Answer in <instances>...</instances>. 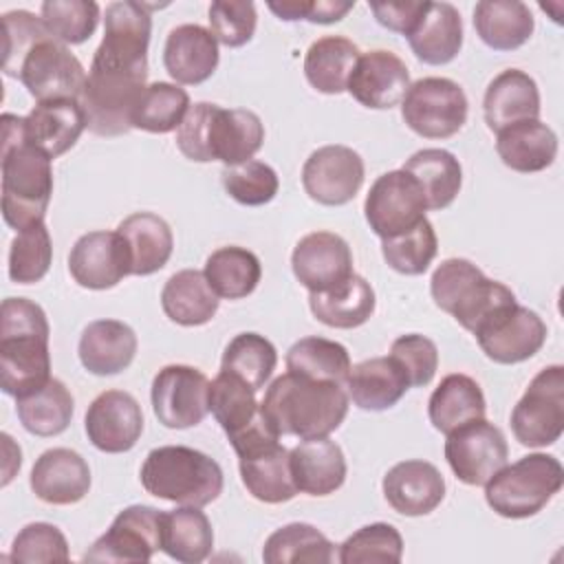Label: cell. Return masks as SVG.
Listing matches in <instances>:
<instances>
[{
    "mask_svg": "<svg viewBox=\"0 0 564 564\" xmlns=\"http://www.w3.org/2000/svg\"><path fill=\"white\" fill-rule=\"evenodd\" d=\"M410 88V70L405 62L386 48L359 55L346 90L366 108L390 110L401 104Z\"/></svg>",
    "mask_w": 564,
    "mask_h": 564,
    "instance_id": "cell-22",
    "label": "cell"
},
{
    "mask_svg": "<svg viewBox=\"0 0 564 564\" xmlns=\"http://www.w3.org/2000/svg\"><path fill=\"white\" fill-rule=\"evenodd\" d=\"M355 2H339V0H313L308 11V22L313 24H333L339 22Z\"/></svg>",
    "mask_w": 564,
    "mask_h": 564,
    "instance_id": "cell-58",
    "label": "cell"
},
{
    "mask_svg": "<svg viewBox=\"0 0 564 564\" xmlns=\"http://www.w3.org/2000/svg\"><path fill=\"white\" fill-rule=\"evenodd\" d=\"M86 130V112L79 99H51L24 117V137L51 159L68 152Z\"/></svg>",
    "mask_w": 564,
    "mask_h": 564,
    "instance_id": "cell-27",
    "label": "cell"
},
{
    "mask_svg": "<svg viewBox=\"0 0 564 564\" xmlns=\"http://www.w3.org/2000/svg\"><path fill=\"white\" fill-rule=\"evenodd\" d=\"M2 70L18 77L37 101L79 99L88 77L70 48L51 33L33 40L22 55Z\"/></svg>",
    "mask_w": 564,
    "mask_h": 564,
    "instance_id": "cell-10",
    "label": "cell"
},
{
    "mask_svg": "<svg viewBox=\"0 0 564 564\" xmlns=\"http://www.w3.org/2000/svg\"><path fill=\"white\" fill-rule=\"evenodd\" d=\"M403 557V538L388 522H372L348 535L337 560L341 564H397Z\"/></svg>",
    "mask_w": 564,
    "mask_h": 564,
    "instance_id": "cell-49",
    "label": "cell"
},
{
    "mask_svg": "<svg viewBox=\"0 0 564 564\" xmlns=\"http://www.w3.org/2000/svg\"><path fill=\"white\" fill-rule=\"evenodd\" d=\"M77 352L90 375H119L137 355V335L119 319H95L82 330Z\"/></svg>",
    "mask_w": 564,
    "mask_h": 564,
    "instance_id": "cell-28",
    "label": "cell"
},
{
    "mask_svg": "<svg viewBox=\"0 0 564 564\" xmlns=\"http://www.w3.org/2000/svg\"><path fill=\"white\" fill-rule=\"evenodd\" d=\"M480 350L496 364H520L531 359L546 341L542 317L518 302L496 313L474 333Z\"/></svg>",
    "mask_w": 564,
    "mask_h": 564,
    "instance_id": "cell-18",
    "label": "cell"
},
{
    "mask_svg": "<svg viewBox=\"0 0 564 564\" xmlns=\"http://www.w3.org/2000/svg\"><path fill=\"white\" fill-rule=\"evenodd\" d=\"M218 42L200 24H181L170 31L163 48V64L178 84H203L218 66Z\"/></svg>",
    "mask_w": 564,
    "mask_h": 564,
    "instance_id": "cell-25",
    "label": "cell"
},
{
    "mask_svg": "<svg viewBox=\"0 0 564 564\" xmlns=\"http://www.w3.org/2000/svg\"><path fill=\"white\" fill-rule=\"evenodd\" d=\"M262 560L267 564H330L335 560V544L313 524L291 522L267 538Z\"/></svg>",
    "mask_w": 564,
    "mask_h": 564,
    "instance_id": "cell-44",
    "label": "cell"
},
{
    "mask_svg": "<svg viewBox=\"0 0 564 564\" xmlns=\"http://www.w3.org/2000/svg\"><path fill=\"white\" fill-rule=\"evenodd\" d=\"M370 11L375 13V20L394 33H401L408 37L416 22L421 20L427 2L423 0H401V2H370Z\"/></svg>",
    "mask_w": 564,
    "mask_h": 564,
    "instance_id": "cell-57",
    "label": "cell"
},
{
    "mask_svg": "<svg viewBox=\"0 0 564 564\" xmlns=\"http://www.w3.org/2000/svg\"><path fill=\"white\" fill-rule=\"evenodd\" d=\"M562 485V463L551 454L535 452L498 469L485 482V500L498 516L520 520L542 511Z\"/></svg>",
    "mask_w": 564,
    "mask_h": 564,
    "instance_id": "cell-8",
    "label": "cell"
},
{
    "mask_svg": "<svg viewBox=\"0 0 564 564\" xmlns=\"http://www.w3.org/2000/svg\"><path fill=\"white\" fill-rule=\"evenodd\" d=\"M51 161L26 141L24 117L2 115V218L15 231L44 220L53 194Z\"/></svg>",
    "mask_w": 564,
    "mask_h": 564,
    "instance_id": "cell-3",
    "label": "cell"
},
{
    "mask_svg": "<svg viewBox=\"0 0 564 564\" xmlns=\"http://www.w3.org/2000/svg\"><path fill=\"white\" fill-rule=\"evenodd\" d=\"M496 134V152L513 172H542L557 156V134L540 119L507 126Z\"/></svg>",
    "mask_w": 564,
    "mask_h": 564,
    "instance_id": "cell-33",
    "label": "cell"
},
{
    "mask_svg": "<svg viewBox=\"0 0 564 564\" xmlns=\"http://www.w3.org/2000/svg\"><path fill=\"white\" fill-rule=\"evenodd\" d=\"M359 55L361 53L352 40L344 35H324L315 40L304 55L306 82L324 95L344 93Z\"/></svg>",
    "mask_w": 564,
    "mask_h": 564,
    "instance_id": "cell-39",
    "label": "cell"
},
{
    "mask_svg": "<svg viewBox=\"0 0 564 564\" xmlns=\"http://www.w3.org/2000/svg\"><path fill=\"white\" fill-rule=\"evenodd\" d=\"M438 240L432 223L425 218L412 231L381 240V253L390 269L403 275H421L432 264Z\"/></svg>",
    "mask_w": 564,
    "mask_h": 564,
    "instance_id": "cell-51",
    "label": "cell"
},
{
    "mask_svg": "<svg viewBox=\"0 0 564 564\" xmlns=\"http://www.w3.org/2000/svg\"><path fill=\"white\" fill-rule=\"evenodd\" d=\"M148 62L93 55L79 104L86 128L99 137H119L132 128V112L145 90Z\"/></svg>",
    "mask_w": 564,
    "mask_h": 564,
    "instance_id": "cell-5",
    "label": "cell"
},
{
    "mask_svg": "<svg viewBox=\"0 0 564 564\" xmlns=\"http://www.w3.org/2000/svg\"><path fill=\"white\" fill-rule=\"evenodd\" d=\"M205 278L223 300H242L251 295L262 278L258 256L245 247H220L205 262Z\"/></svg>",
    "mask_w": 564,
    "mask_h": 564,
    "instance_id": "cell-43",
    "label": "cell"
},
{
    "mask_svg": "<svg viewBox=\"0 0 564 564\" xmlns=\"http://www.w3.org/2000/svg\"><path fill=\"white\" fill-rule=\"evenodd\" d=\"M229 443L238 454L242 485L256 500L280 505L295 498L297 487L291 474L289 449L280 443V434L267 419L238 432Z\"/></svg>",
    "mask_w": 564,
    "mask_h": 564,
    "instance_id": "cell-9",
    "label": "cell"
},
{
    "mask_svg": "<svg viewBox=\"0 0 564 564\" xmlns=\"http://www.w3.org/2000/svg\"><path fill=\"white\" fill-rule=\"evenodd\" d=\"M485 412L487 403L478 381L460 372L441 379L427 403L430 421L443 434H449L469 421L485 419Z\"/></svg>",
    "mask_w": 564,
    "mask_h": 564,
    "instance_id": "cell-37",
    "label": "cell"
},
{
    "mask_svg": "<svg viewBox=\"0 0 564 564\" xmlns=\"http://www.w3.org/2000/svg\"><path fill=\"white\" fill-rule=\"evenodd\" d=\"M286 370L319 379V381H335L346 386L348 372L352 368L350 355L346 346L326 337H302L286 350Z\"/></svg>",
    "mask_w": 564,
    "mask_h": 564,
    "instance_id": "cell-45",
    "label": "cell"
},
{
    "mask_svg": "<svg viewBox=\"0 0 564 564\" xmlns=\"http://www.w3.org/2000/svg\"><path fill=\"white\" fill-rule=\"evenodd\" d=\"M99 4L93 0H46L40 15L48 33L62 44H84L99 24Z\"/></svg>",
    "mask_w": 564,
    "mask_h": 564,
    "instance_id": "cell-52",
    "label": "cell"
},
{
    "mask_svg": "<svg viewBox=\"0 0 564 564\" xmlns=\"http://www.w3.org/2000/svg\"><path fill=\"white\" fill-rule=\"evenodd\" d=\"M262 141L264 126L253 110L223 108L209 101L189 106L176 130V148L183 156L196 163L223 161L225 167L251 161Z\"/></svg>",
    "mask_w": 564,
    "mask_h": 564,
    "instance_id": "cell-4",
    "label": "cell"
},
{
    "mask_svg": "<svg viewBox=\"0 0 564 564\" xmlns=\"http://www.w3.org/2000/svg\"><path fill=\"white\" fill-rule=\"evenodd\" d=\"M289 458L297 491L308 496L335 494L346 480L344 452L328 436L297 443L293 449H289Z\"/></svg>",
    "mask_w": 564,
    "mask_h": 564,
    "instance_id": "cell-29",
    "label": "cell"
},
{
    "mask_svg": "<svg viewBox=\"0 0 564 564\" xmlns=\"http://www.w3.org/2000/svg\"><path fill=\"white\" fill-rule=\"evenodd\" d=\"M425 196L414 176L405 170L381 174L368 189L364 214L372 234L381 240L412 231L425 220Z\"/></svg>",
    "mask_w": 564,
    "mask_h": 564,
    "instance_id": "cell-13",
    "label": "cell"
},
{
    "mask_svg": "<svg viewBox=\"0 0 564 564\" xmlns=\"http://www.w3.org/2000/svg\"><path fill=\"white\" fill-rule=\"evenodd\" d=\"M348 401L346 386L286 370L271 381L260 410L280 436L308 441L335 432L348 414Z\"/></svg>",
    "mask_w": 564,
    "mask_h": 564,
    "instance_id": "cell-1",
    "label": "cell"
},
{
    "mask_svg": "<svg viewBox=\"0 0 564 564\" xmlns=\"http://www.w3.org/2000/svg\"><path fill=\"white\" fill-rule=\"evenodd\" d=\"M141 485L148 494L185 507H205L223 491L220 465L185 445L154 447L141 465Z\"/></svg>",
    "mask_w": 564,
    "mask_h": 564,
    "instance_id": "cell-6",
    "label": "cell"
},
{
    "mask_svg": "<svg viewBox=\"0 0 564 564\" xmlns=\"http://www.w3.org/2000/svg\"><path fill=\"white\" fill-rule=\"evenodd\" d=\"M364 176V159L348 145L317 148L302 167L304 192L328 207L350 203L361 189Z\"/></svg>",
    "mask_w": 564,
    "mask_h": 564,
    "instance_id": "cell-17",
    "label": "cell"
},
{
    "mask_svg": "<svg viewBox=\"0 0 564 564\" xmlns=\"http://www.w3.org/2000/svg\"><path fill=\"white\" fill-rule=\"evenodd\" d=\"M209 379L194 366L172 364L152 379V410L161 425L185 430L198 425L209 412Z\"/></svg>",
    "mask_w": 564,
    "mask_h": 564,
    "instance_id": "cell-15",
    "label": "cell"
},
{
    "mask_svg": "<svg viewBox=\"0 0 564 564\" xmlns=\"http://www.w3.org/2000/svg\"><path fill=\"white\" fill-rule=\"evenodd\" d=\"M313 0H282V2H269V9L284 22L295 20H308Z\"/></svg>",
    "mask_w": 564,
    "mask_h": 564,
    "instance_id": "cell-59",
    "label": "cell"
},
{
    "mask_svg": "<svg viewBox=\"0 0 564 564\" xmlns=\"http://www.w3.org/2000/svg\"><path fill=\"white\" fill-rule=\"evenodd\" d=\"M348 399L361 410L381 412L401 401L410 390L403 368L388 357H370L350 368L346 379Z\"/></svg>",
    "mask_w": 564,
    "mask_h": 564,
    "instance_id": "cell-32",
    "label": "cell"
},
{
    "mask_svg": "<svg viewBox=\"0 0 564 564\" xmlns=\"http://www.w3.org/2000/svg\"><path fill=\"white\" fill-rule=\"evenodd\" d=\"M73 410V394L55 377H51L44 388L15 399V412L22 427L35 436L62 434L70 425Z\"/></svg>",
    "mask_w": 564,
    "mask_h": 564,
    "instance_id": "cell-42",
    "label": "cell"
},
{
    "mask_svg": "<svg viewBox=\"0 0 564 564\" xmlns=\"http://www.w3.org/2000/svg\"><path fill=\"white\" fill-rule=\"evenodd\" d=\"M209 412L227 436L245 430L260 416L256 390L234 372L220 370L209 383Z\"/></svg>",
    "mask_w": 564,
    "mask_h": 564,
    "instance_id": "cell-46",
    "label": "cell"
},
{
    "mask_svg": "<svg viewBox=\"0 0 564 564\" xmlns=\"http://www.w3.org/2000/svg\"><path fill=\"white\" fill-rule=\"evenodd\" d=\"M474 29L494 51H516L529 42L535 22L520 0H480L474 7Z\"/></svg>",
    "mask_w": 564,
    "mask_h": 564,
    "instance_id": "cell-36",
    "label": "cell"
},
{
    "mask_svg": "<svg viewBox=\"0 0 564 564\" xmlns=\"http://www.w3.org/2000/svg\"><path fill=\"white\" fill-rule=\"evenodd\" d=\"M511 430L524 447L553 445L564 432V368H542L511 412Z\"/></svg>",
    "mask_w": 564,
    "mask_h": 564,
    "instance_id": "cell-12",
    "label": "cell"
},
{
    "mask_svg": "<svg viewBox=\"0 0 564 564\" xmlns=\"http://www.w3.org/2000/svg\"><path fill=\"white\" fill-rule=\"evenodd\" d=\"M482 112L489 130L500 132L507 126L540 117V90L535 79L520 70L507 68L498 73L482 99Z\"/></svg>",
    "mask_w": 564,
    "mask_h": 564,
    "instance_id": "cell-26",
    "label": "cell"
},
{
    "mask_svg": "<svg viewBox=\"0 0 564 564\" xmlns=\"http://www.w3.org/2000/svg\"><path fill=\"white\" fill-rule=\"evenodd\" d=\"M445 436L447 465L465 485L480 487L507 465V438L502 430L487 419L469 421Z\"/></svg>",
    "mask_w": 564,
    "mask_h": 564,
    "instance_id": "cell-16",
    "label": "cell"
},
{
    "mask_svg": "<svg viewBox=\"0 0 564 564\" xmlns=\"http://www.w3.org/2000/svg\"><path fill=\"white\" fill-rule=\"evenodd\" d=\"M423 189L427 209H445L454 203L463 185V167L458 159L443 148H423L414 152L401 167Z\"/></svg>",
    "mask_w": 564,
    "mask_h": 564,
    "instance_id": "cell-40",
    "label": "cell"
},
{
    "mask_svg": "<svg viewBox=\"0 0 564 564\" xmlns=\"http://www.w3.org/2000/svg\"><path fill=\"white\" fill-rule=\"evenodd\" d=\"M48 319L40 304L7 297L0 306V388L9 397H26L51 379Z\"/></svg>",
    "mask_w": 564,
    "mask_h": 564,
    "instance_id": "cell-2",
    "label": "cell"
},
{
    "mask_svg": "<svg viewBox=\"0 0 564 564\" xmlns=\"http://www.w3.org/2000/svg\"><path fill=\"white\" fill-rule=\"evenodd\" d=\"M256 4L247 0H216L209 4V26L216 42L238 48L256 33Z\"/></svg>",
    "mask_w": 564,
    "mask_h": 564,
    "instance_id": "cell-55",
    "label": "cell"
},
{
    "mask_svg": "<svg viewBox=\"0 0 564 564\" xmlns=\"http://www.w3.org/2000/svg\"><path fill=\"white\" fill-rule=\"evenodd\" d=\"M68 271L73 280L93 291L117 286L130 275V256L117 231H88L73 245L68 253Z\"/></svg>",
    "mask_w": 564,
    "mask_h": 564,
    "instance_id": "cell-21",
    "label": "cell"
},
{
    "mask_svg": "<svg viewBox=\"0 0 564 564\" xmlns=\"http://www.w3.org/2000/svg\"><path fill=\"white\" fill-rule=\"evenodd\" d=\"M84 427L88 441L106 454H121L137 445L143 432L139 401L123 390H106L86 410Z\"/></svg>",
    "mask_w": 564,
    "mask_h": 564,
    "instance_id": "cell-19",
    "label": "cell"
},
{
    "mask_svg": "<svg viewBox=\"0 0 564 564\" xmlns=\"http://www.w3.org/2000/svg\"><path fill=\"white\" fill-rule=\"evenodd\" d=\"M278 364L275 346L258 333H238L225 348L220 370L234 372L256 392L264 388Z\"/></svg>",
    "mask_w": 564,
    "mask_h": 564,
    "instance_id": "cell-48",
    "label": "cell"
},
{
    "mask_svg": "<svg viewBox=\"0 0 564 564\" xmlns=\"http://www.w3.org/2000/svg\"><path fill=\"white\" fill-rule=\"evenodd\" d=\"M214 549V529L200 507L172 509L163 513L161 551L183 564H196L209 557Z\"/></svg>",
    "mask_w": 564,
    "mask_h": 564,
    "instance_id": "cell-41",
    "label": "cell"
},
{
    "mask_svg": "<svg viewBox=\"0 0 564 564\" xmlns=\"http://www.w3.org/2000/svg\"><path fill=\"white\" fill-rule=\"evenodd\" d=\"M430 293L434 304L469 333H476L496 313L516 304V295L507 284L487 278L465 258L443 260L432 273Z\"/></svg>",
    "mask_w": 564,
    "mask_h": 564,
    "instance_id": "cell-7",
    "label": "cell"
},
{
    "mask_svg": "<svg viewBox=\"0 0 564 564\" xmlns=\"http://www.w3.org/2000/svg\"><path fill=\"white\" fill-rule=\"evenodd\" d=\"M189 110V95L170 82H154L145 86L134 112L132 128L165 134L178 130Z\"/></svg>",
    "mask_w": 564,
    "mask_h": 564,
    "instance_id": "cell-47",
    "label": "cell"
},
{
    "mask_svg": "<svg viewBox=\"0 0 564 564\" xmlns=\"http://www.w3.org/2000/svg\"><path fill=\"white\" fill-rule=\"evenodd\" d=\"M383 496L401 516H427L445 498L443 474L427 460H401L383 476Z\"/></svg>",
    "mask_w": 564,
    "mask_h": 564,
    "instance_id": "cell-23",
    "label": "cell"
},
{
    "mask_svg": "<svg viewBox=\"0 0 564 564\" xmlns=\"http://www.w3.org/2000/svg\"><path fill=\"white\" fill-rule=\"evenodd\" d=\"M416 59L430 66L449 64L463 46V20L449 2H427L421 20L408 35Z\"/></svg>",
    "mask_w": 564,
    "mask_h": 564,
    "instance_id": "cell-31",
    "label": "cell"
},
{
    "mask_svg": "<svg viewBox=\"0 0 564 564\" xmlns=\"http://www.w3.org/2000/svg\"><path fill=\"white\" fill-rule=\"evenodd\" d=\"M467 95L447 77H423L410 84L401 117L405 126L423 139H449L467 121Z\"/></svg>",
    "mask_w": 564,
    "mask_h": 564,
    "instance_id": "cell-11",
    "label": "cell"
},
{
    "mask_svg": "<svg viewBox=\"0 0 564 564\" xmlns=\"http://www.w3.org/2000/svg\"><path fill=\"white\" fill-rule=\"evenodd\" d=\"M66 535L51 522H31L13 538L9 560L20 564L68 562Z\"/></svg>",
    "mask_w": 564,
    "mask_h": 564,
    "instance_id": "cell-54",
    "label": "cell"
},
{
    "mask_svg": "<svg viewBox=\"0 0 564 564\" xmlns=\"http://www.w3.org/2000/svg\"><path fill=\"white\" fill-rule=\"evenodd\" d=\"M130 256V275H152L163 269L174 249L170 225L152 214L137 212L123 218L117 227Z\"/></svg>",
    "mask_w": 564,
    "mask_h": 564,
    "instance_id": "cell-34",
    "label": "cell"
},
{
    "mask_svg": "<svg viewBox=\"0 0 564 564\" xmlns=\"http://www.w3.org/2000/svg\"><path fill=\"white\" fill-rule=\"evenodd\" d=\"M291 269L308 293L326 291L355 273L352 251L341 236L333 231H313L297 240L291 253Z\"/></svg>",
    "mask_w": 564,
    "mask_h": 564,
    "instance_id": "cell-20",
    "label": "cell"
},
{
    "mask_svg": "<svg viewBox=\"0 0 564 564\" xmlns=\"http://www.w3.org/2000/svg\"><path fill=\"white\" fill-rule=\"evenodd\" d=\"M218 302L205 273L196 269L176 271L161 291L163 313L181 326L207 324L216 315Z\"/></svg>",
    "mask_w": 564,
    "mask_h": 564,
    "instance_id": "cell-38",
    "label": "cell"
},
{
    "mask_svg": "<svg viewBox=\"0 0 564 564\" xmlns=\"http://www.w3.org/2000/svg\"><path fill=\"white\" fill-rule=\"evenodd\" d=\"M223 187L225 192L240 205L260 207L275 198L280 181L271 165L264 161H245L238 165H227L223 170Z\"/></svg>",
    "mask_w": 564,
    "mask_h": 564,
    "instance_id": "cell-53",
    "label": "cell"
},
{
    "mask_svg": "<svg viewBox=\"0 0 564 564\" xmlns=\"http://www.w3.org/2000/svg\"><path fill=\"white\" fill-rule=\"evenodd\" d=\"M163 511L148 505H130L117 513L110 529L86 551V562H150L161 549Z\"/></svg>",
    "mask_w": 564,
    "mask_h": 564,
    "instance_id": "cell-14",
    "label": "cell"
},
{
    "mask_svg": "<svg viewBox=\"0 0 564 564\" xmlns=\"http://www.w3.org/2000/svg\"><path fill=\"white\" fill-rule=\"evenodd\" d=\"M390 357L403 368L410 388L427 386L438 368V348L432 339L410 333L401 335L390 346Z\"/></svg>",
    "mask_w": 564,
    "mask_h": 564,
    "instance_id": "cell-56",
    "label": "cell"
},
{
    "mask_svg": "<svg viewBox=\"0 0 564 564\" xmlns=\"http://www.w3.org/2000/svg\"><path fill=\"white\" fill-rule=\"evenodd\" d=\"M154 7L132 0L110 2L104 18V37L97 53L128 62H148Z\"/></svg>",
    "mask_w": 564,
    "mask_h": 564,
    "instance_id": "cell-30",
    "label": "cell"
},
{
    "mask_svg": "<svg viewBox=\"0 0 564 564\" xmlns=\"http://www.w3.org/2000/svg\"><path fill=\"white\" fill-rule=\"evenodd\" d=\"M375 304L377 300L370 282L357 273L333 289L308 295L311 313L317 322L330 328H357L366 324L375 313Z\"/></svg>",
    "mask_w": 564,
    "mask_h": 564,
    "instance_id": "cell-35",
    "label": "cell"
},
{
    "mask_svg": "<svg viewBox=\"0 0 564 564\" xmlns=\"http://www.w3.org/2000/svg\"><path fill=\"white\" fill-rule=\"evenodd\" d=\"M53 262L51 234L42 223H35L11 240L9 247V278L18 284L40 282Z\"/></svg>",
    "mask_w": 564,
    "mask_h": 564,
    "instance_id": "cell-50",
    "label": "cell"
},
{
    "mask_svg": "<svg viewBox=\"0 0 564 564\" xmlns=\"http://www.w3.org/2000/svg\"><path fill=\"white\" fill-rule=\"evenodd\" d=\"M29 482L42 502L75 505L90 489V467L75 449L53 447L37 456Z\"/></svg>",
    "mask_w": 564,
    "mask_h": 564,
    "instance_id": "cell-24",
    "label": "cell"
}]
</instances>
